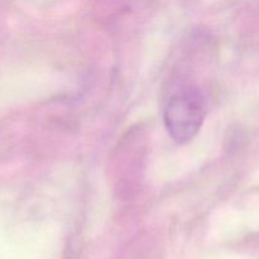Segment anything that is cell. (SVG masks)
<instances>
[{"label": "cell", "mask_w": 259, "mask_h": 259, "mask_svg": "<svg viewBox=\"0 0 259 259\" xmlns=\"http://www.w3.org/2000/svg\"><path fill=\"white\" fill-rule=\"evenodd\" d=\"M206 111V99L202 91L197 86L182 85L166 101L163 109L164 125L174 141L186 143L200 131Z\"/></svg>", "instance_id": "1"}]
</instances>
